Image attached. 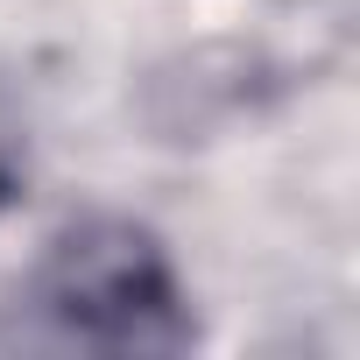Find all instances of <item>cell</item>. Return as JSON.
Instances as JSON below:
<instances>
[{
    "label": "cell",
    "mask_w": 360,
    "mask_h": 360,
    "mask_svg": "<svg viewBox=\"0 0 360 360\" xmlns=\"http://www.w3.org/2000/svg\"><path fill=\"white\" fill-rule=\"evenodd\" d=\"M29 304L50 339L106 346V353H169L191 346V304L169 248L134 219H78L50 240Z\"/></svg>",
    "instance_id": "obj_1"
},
{
    "label": "cell",
    "mask_w": 360,
    "mask_h": 360,
    "mask_svg": "<svg viewBox=\"0 0 360 360\" xmlns=\"http://www.w3.org/2000/svg\"><path fill=\"white\" fill-rule=\"evenodd\" d=\"M8 205H15V169L0 162V212H8Z\"/></svg>",
    "instance_id": "obj_2"
}]
</instances>
